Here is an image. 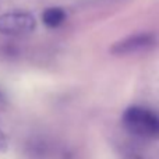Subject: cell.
<instances>
[{
  "label": "cell",
  "instance_id": "cell-3",
  "mask_svg": "<svg viewBox=\"0 0 159 159\" xmlns=\"http://www.w3.org/2000/svg\"><path fill=\"white\" fill-rule=\"evenodd\" d=\"M36 27V20L27 11H10L0 16V34L7 36H22L31 34Z\"/></svg>",
  "mask_w": 159,
  "mask_h": 159
},
{
  "label": "cell",
  "instance_id": "cell-1",
  "mask_svg": "<svg viewBox=\"0 0 159 159\" xmlns=\"http://www.w3.org/2000/svg\"><path fill=\"white\" fill-rule=\"evenodd\" d=\"M123 127L131 135L144 140L159 138V113L145 106L133 105L123 112Z\"/></svg>",
  "mask_w": 159,
  "mask_h": 159
},
{
  "label": "cell",
  "instance_id": "cell-4",
  "mask_svg": "<svg viewBox=\"0 0 159 159\" xmlns=\"http://www.w3.org/2000/svg\"><path fill=\"white\" fill-rule=\"evenodd\" d=\"M67 14L60 7H49L42 13V22L48 28H59L64 24Z\"/></svg>",
  "mask_w": 159,
  "mask_h": 159
},
{
  "label": "cell",
  "instance_id": "cell-5",
  "mask_svg": "<svg viewBox=\"0 0 159 159\" xmlns=\"http://www.w3.org/2000/svg\"><path fill=\"white\" fill-rule=\"evenodd\" d=\"M8 149V140L7 135L3 133V130L0 129V152H6Z\"/></svg>",
  "mask_w": 159,
  "mask_h": 159
},
{
  "label": "cell",
  "instance_id": "cell-2",
  "mask_svg": "<svg viewBox=\"0 0 159 159\" xmlns=\"http://www.w3.org/2000/svg\"><path fill=\"white\" fill-rule=\"evenodd\" d=\"M158 43V38L152 32H141L126 36L120 41L115 42L110 46L109 52L115 56H130L137 53L149 52Z\"/></svg>",
  "mask_w": 159,
  "mask_h": 159
}]
</instances>
